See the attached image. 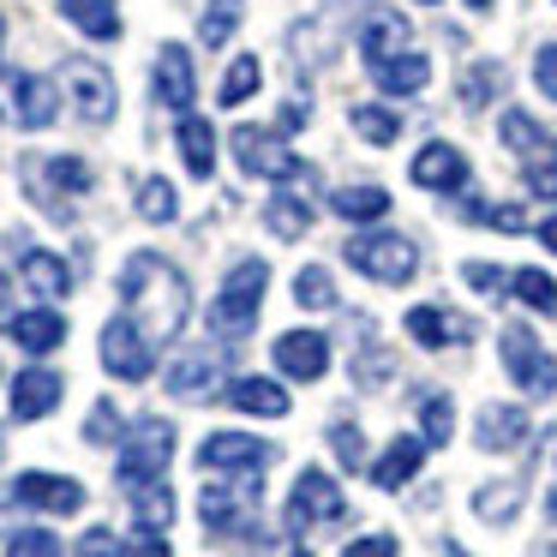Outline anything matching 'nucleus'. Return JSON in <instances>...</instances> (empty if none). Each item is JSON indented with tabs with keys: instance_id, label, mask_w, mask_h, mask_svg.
I'll use <instances>...</instances> for the list:
<instances>
[{
	"instance_id": "412c9836",
	"label": "nucleus",
	"mask_w": 557,
	"mask_h": 557,
	"mask_svg": "<svg viewBox=\"0 0 557 557\" xmlns=\"http://www.w3.org/2000/svg\"><path fill=\"white\" fill-rule=\"evenodd\" d=\"M408 336L420 342V348H456V342L473 336V324H468V318L437 312V306H413V312H408Z\"/></svg>"
},
{
	"instance_id": "c9c22d12",
	"label": "nucleus",
	"mask_w": 557,
	"mask_h": 557,
	"mask_svg": "<svg viewBox=\"0 0 557 557\" xmlns=\"http://www.w3.org/2000/svg\"><path fill=\"white\" fill-rule=\"evenodd\" d=\"M294 300H300L306 312H330V306H336V282H330V270L306 264L300 276H294Z\"/></svg>"
},
{
	"instance_id": "cd10ccee",
	"label": "nucleus",
	"mask_w": 557,
	"mask_h": 557,
	"mask_svg": "<svg viewBox=\"0 0 557 557\" xmlns=\"http://www.w3.org/2000/svg\"><path fill=\"white\" fill-rule=\"evenodd\" d=\"M181 157H186V174H198V181H210V169H216V133H210V121H198V114H181Z\"/></svg>"
},
{
	"instance_id": "9b49d317",
	"label": "nucleus",
	"mask_w": 557,
	"mask_h": 557,
	"mask_svg": "<svg viewBox=\"0 0 557 557\" xmlns=\"http://www.w3.org/2000/svg\"><path fill=\"white\" fill-rule=\"evenodd\" d=\"M270 456H276V449H270L264 437H246V432H210L205 449H198V461H205L210 473H258Z\"/></svg>"
},
{
	"instance_id": "dca6fc26",
	"label": "nucleus",
	"mask_w": 557,
	"mask_h": 557,
	"mask_svg": "<svg viewBox=\"0 0 557 557\" xmlns=\"http://www.w3.org/2000/svg\"><path fill=\"white\" fill-rule=\"evenodd\" d=\"M61 372H49V366H30V372L13 377V420H49L54 408H61Z\"/></svg>"
},
{
	"instance_id": "6e6d98bb",
	"label": "nucleus",
	"mask_w": 557,
	"mask_h": 557,
	"mask_svg": "<svg viewBox=\"0 0 557 557\" xmlns=\"http://www.w3.org/2000/svg\"><path fill=\"white\" fill-rule=\"evenodd\" d=\"M7 306H13V282L0 276V318H7Z\"/></svg>"
},
{
	"instance_id": "f257e3e1",
	"label": "nucleus",
	"mask_w": 557,
	"mask_h": 557,
	"mask_svg": "<svg viewBox=\"0 0 557 557\" xmlns=\"http://www.w3.org/2000/svg\"><path fill=\"white\" fill-rule=\"evenodd\" d=\"M121 300H126V318H133L150 342L181 336V324H186V282H181V270H174L169 258H157V252L126 258Z\"/></svg>"
},
{
	"instance_id": "37998d69",
	"label": "nucleus",
	"mask_w": 557,
	"mask_h": 557,
	"mask_svg": "<svg viewBox=\"0 0 557 557\" xmlns=\"http://www.w3.org/2000/svg\"><path fill=\"white\" fill-rule=\"evenodd\" d=\"M330 444H336V461L348 473L366 468V444H360V432H354V425H330Z\"/></svg>"
},
{
	"instance_id": "8fccbe9b",
	"label": "nucleus",
	"mask_w": 557,
	"mask_h": 557,
	"mask_svg": "<svg viewBox=\"0 0 557 557\" xmlns=\"http://www.w3.org/2000/svg\"><path fill=\"white\" fill-rule=\"evenodd\" d=\"M461 282L480 288V294H497V288H504V270H497V264H461Z\"/></svg>"
},
{
	"instance_id": "c03bdc74",
	"label": "nucleus",
	"mask_w": 557,
	"mask_h": 557,
	"mask_svg": "<svg viewBox=\"0 0 557 557\" xmlns=\"http://www.w3.org/2000/svg\"><path fill=\"white\" fill-rule=\"evenodd\" d=\"M42 174H49V181L61 186V193H85V186H90V169H85L78 157H54Z\"/></svg>"
},
{
	"instance_id": "aec40b11",
	"label": "nucleus",
	"mask_w": 557,
	"mask_h": 557,
	"mask_svg": "<svg viewBox=\"0 0 557 557\" xmlns=\"http://www.w3.org/2000/svg\"><path fill=\"white\" fill-rule=\"evenodd\" d=\"M372 78H377V90H389V97H420V90L432 85V61L413 54V49H401V54H389L384 66H372Z\"/></svg>"
},
{
	"instance_id": "a211bd4d",
	"label": "nucleus",
	"mask_w": 557,
	"mask_h": 557,
	"mask_svg": "<svg viewBox=\"0 0 557 557\" xmlns=\"http://www.w3.org/2000/svg\"><path fill=\"white\" fill-rule=\"evenodd\" d=\"M7 336H13L25 354H54L66 342V318L49 312V306H37V312H13L7 318Z\"/></svg>"
},
{
	"instance_id": "f8f14e48",
	"label": "nucleus",
	"mask_w": 557,
	"mask_h": 557,
	"mask_svg": "<svg viewBox=\"0 0 557 557\" xmlns=\"http://www.w3.org/2000/svg\"><path fill=\"white\" fill-rule=\"evenodd\" d=\"M66 90H73V109L85 114L90 126L114 121V78L102 73L97 61H66Z\"/></svg>"
},
{
	"instance_id": "393cba45",
	"label": "nucleus",
	"mask_w": 557,
	"mask_h": 557,
	"mask_svg": "<svg viewBox=\"0 0 557 557\" xmlns=\"http://www.w3.org/2000/svg\"><path fill=\"white\" fill-rule=\"evenodd\" d=\"M54 109H61V97H54L49 78H37V73H18V78H13V114H18L25 126H49Z\"/></svg>"
},
{
	"instance_id": "6e6552de",
	"label": "nucleus",
	"mask_w": 557,
	"mask_h": 557,
	"mask_svg": "<svg viewBox=\"0 0 557 557\" xmlns=\"http://www.w3.org/2000/svg\"><path fill=\"white\" fill-rule=\"evenodd\" d=\"M324 521H342V485L330 473L306 468L288 492V528L306 533V528H324Z\"/></svg>"
},
{
	"instance_id": "3c124183",
	"label": "nucleus",
	"mask_w": 557,
	"mask_h": 557,
	"mask_svg": "<svg viewBox=\"0 0 557 557\" xmlns=\"http://www.w3.org/2000/svg\"><path fill=\"white\" fill-rule=\"evenodd\" d=\"M78 557H121V540H114L109 528H90L85 540H78Z\"/></svg>"
},
{
	"instance_id": "72a5a7b5",
	"label": "nucleus",
	"mask_w": 557,
	"mask_h": 557,
	"mask_svg": "<svg viewBox=\"0 0 557 557\" xmlns=\"http://www.w3.org/2000/svg\"><path fill=\"white\" fill-rule=\"evenodd\" d=\"M497 138H504L516 157H540L545 150V133H540V121L533 114H521V109H509L504 121H497Z\"/></svg>"
},
{
	"instance_id": "20e7f679",
	"label": "nucleus",
	"mask_w": 557,
	"mask_h": 557,
	"mask_svg": "<svg viewBox=\"0 0 557 557\" xmlns=\"http://www.w3.org/2000/svg\"><path fill=\"white\" fill-rule=\"evenodd\" d=\"M348 264L360 270V276L396 288V282H408L413 270H420V246H413L408 234H354V240H348Z\"/></svg>"
},
{
	"instance_id": "b1692460",
	"label": "nucleus",
	"mask_w": 557,
	"mask_h": 557,
	"mask_svg": "<svg viewBox=\"0 0 557 557\" xmlns=\"http://www.w3.org/2000/svg\"><path fill=\"white\" fill-rule=\"evenodd\" d=\"M228 401L240 413H264V420H282V413H288V389H282L276 377H234Z\"/></svg>"
},
{
	"instance_id": "c756f323",
	"label": "nucleus",
	"mask_w": 557,
	"mask_h": 557,
	"mask_svg": "<svg viewBox=\"0 0 557 557\" xmlns=\"http://www.w3.org/2000/svg\"><path fill=\"white\" fill-rule=\"evenodd\" d=\"M133 516H138V528H150V533H162L174 521V492L162 480H150V485H133Z\"/></svg>"
},
{
	"instance_id": "c85d7f7f",
	"label": "nucleus",
	"mask_w": 557,
	"mask_h": 557,
	"mask_svg": "<svg viewBox=\"0 0 557 557\" xmlns=\"http://www.w3.org/2000/svg\"><path fill=\"white\" fill-rule=\"evenodd\" d=\"M330 205H336V216H348V222H377V216H389V193H384V186H342Z\"/></svg>"
},
{
	"instance_id": "39448f33",
	"label": "nucleus",
	"mask_w": 557,
	"mask_h": 557,
	"mask_svg": "<svg viewBox=\"0 0 557 557\" xmlns=\"http://www.w3.org/2000/svg\"><path fill=\"white\" fill-rule=\"evenodd\" d=\"M102 366H109L114 377H126V384H145V377L157 372V342L121 312V318H109V330H102Z\"/></svg>"
},
{
	"instance_id": "ea45409f",
	"label": "nucleus",
	"mask_w": 557,
	"mask_h": 557,
	"mask_svg": "<svg viewBox=\"0 0 557 557\" xmlns=\"http://www.w3.org/2000/svg\"><path fill=\"white\" fill-rule=\"evenodd\" d=\"M7 557H61V540L49 528H18L7 540Z\"/></svg>"
},
{
	"instance_id": "4c0bfd02",
	"label": "nucleus",
	"mask_w": 557,
	"mask_h": 557,
	"mask_svg": "<svg viewBox=\"0 0 557 557\" xmlns=\"http://www.w3.org/2000/svg\"><path fill=\"white\" fill-rule=\"evenodd\" d=\"M234 25H240V0H210V7H205V25H198V37H205L210 49H222V42L234 37Z\"/></svg>"
},
{
	"instance_id": "7c9ffc66",
	"label": "nucleus",
	"mask_w": 557,
	"mask_h": 557,
	"mask_svg": "<svg viewBox=\"0 0 557 557\" xmlns=\"http://www.w3.org/2000/svg\"><path fill=\"white\" fill-rule=\"evenodd\" d=\"M264 222H270V234H282V240H300V234L312 228V205H306V198L276 193V198H270V210H264Z\"/></svg>"
},
{
	"instance_id": "f704fd0d",
	"label": "nucleus",
	"mask_w": 557,
	"mask_h": 557,
	"mask_svg": "<svg viewBox=\"0 0 557 557\" xmlns=\"http://www.w3.org/2000/svg\"><path fill=\"white\" fill-rule=\"evenodd\" d=\"M174 210H181V193H174L162 174L138 181V216H145V222H174Z\"/></svg>"
},
{
	"instance_id": "6ab92c4d",
	"label": "nucleus",
	"mask_w": 557,
	"mask_h": 557,
	"mask_svg": "<svg viewBox=\"0 0 557 557\" xmlns=\"http://www.w3.org/2000/svg\"><path fill=\"white\" fill-rule=\"evenodd\" d=\"M420 461H425V437H396V444L372 461V485L377 492H401V485L420 473Z\"/></svg>"
},
{
	"instance_id": "a19ab883",
	"label": "nucleus",
	"mask_w": 557,
	"mask_h": 557,
	"mask_svg": "<svg viewBox=\"0 0 557 557\" xmlns=\"http://www.w3.org/2000/svg\"><path fill=\"white\" fill-rule=\"evenodd\" d=\"M492 85H504V66L497 61L473 66V73L461 78V102H468V109H485V102H492Z\"/></svg>"
},
{
	"instance_id": "f3484780",
	"label": "nucleus",
	"mask_w": 557,
	"mask_h": 557,
	"mask_svg": "<svg viewBox=\"0 0 557 557\" xmlns=\"http://www.w3.org/2000/svg\"><path fill=\"white\" fill-rule=\"evenodd\" d=\"M157 97L169 102V109H193V97H198L193 54H186L181 42H162V54H157Z\"/></svg>"
},
{
	"instance_id": "864d4df0",
	"label": "nucleus",
	"mask_w": 557,
	"mask_h": 557,
	"mask_svg": "<svg viewBox=\"0 0 557 557\" xmlns=\"http://www.w3.org/2000/svg\"><path fill=\"white\" fill-rule=\"evenodd\" d=\"M480 222H492V228L516 234V228H521V222H528V216H521V205H485V216H480Z\"/></svg>"
},
{
	"instance_id": "58836bf2",
	"label": "nucleus",
	"mask_w": 557,
	"mask_h": 557,
	"mask_svg": "<svg viewBox=\"0 0 557 557\" xmlns=\"http://www.w3.org/2000/svg\"><path fill=\"white\" fill-rule=\"evenodd\" d=\"M516 509H521V492H516V485H485V492L473 497V516H480V521H509Z\"/></svg>"
},
{
	"instance_id": "a18cd8bd",
	"label": "nucleus",
	"mask_w": 557,
	"mask_h": 557,
	"mask_svg": "<svg viewBox=\"0 0 557 557\" xmlns=\"http://www.w3.org/2000/svg\"><path fill=\"white\" fill-rule=\"evenodd\" d=\"M528 193H540V198H557V157H528Z\"/></svg>"
},
{
	"instance_id": "9d476101",
	"label": "nucleus",
	"mask_w": 557,
	"mask_h": 557,
	"mask_svg": "<svg viewBox=\"0 0 557 557\" xmlns=\"http://www.w3.org/2000/svg\"><path fill=\"white\" fill-rule=\"evenodd\" d=\"M7 497L25 504V509H49V516H73V509H85V485L66 480V473H18Z\"/></svg>"
},
{
	"instance_id": "2f4dec72",
	"label": "nucleus",
	"mask_w": 557,
	"mask_h": 557,
	"mask_svg": "<svg viewBox=\"0 0 557 557\" xmlns=\"http://www.w3.org/2000/svg\"><path fill=\"white\" fill-rule=\"evenodd\" d=\"M509 294H516V300L521 306H533V312H545V318H552L557 312V282L552 276H545V270H516V276H509Z\"/></svg>"
},
{
	"instance_id": "79ce46f5",
	"label": "nucleus",
	"mask_w": 557,
	"mask_h": 557,
	"mask_svg": "<svg viewBox=\"0 0 557 557\" xmlns=\"http://www.w3.org/2000/svg\"><path fill=\"white\" fill-rule=\"evenodd\" d=\"M420 425H425V444H449V432H456V413H449V396H425Z\"/></svg>"
},
{
	"instance_id": "bf43d9fd",
	"label": "nucleus",
	"mask_w": 557,
	"mask_h": 557,
	"mask_svg": "<svg viewBox=\"0 0 557 557\" xmlns=\"http://www.w3.org/2000/svg\"><path fill=\"white\" fill-rule=\"evenodd\" d=\"M420 7H437V0H420Z\"/></svg>"
},
{
	"instance_id": "5701e85b",
	"label": "nucleus",
	"mask_w": 557,
	"mask_h": 557,
	"mask_svg": "<svg viewBox=\"0 0 557 557\" xmlns=\"http://www.w3.org/2000/svg\"><path fill=\"white\" fill-rule=\"evenodd\" d=\"M18 276H25L30 288L42 294V300H66V294H73V270H66V258L37 252V246H30L25 258H18Z\"/></svg>"
},
{
	"instance_id": "49530a36",
	"label": "nucleus",
	"mask_w": 557,
	"mask_h": 557,
	"mask_svg": "<svg viewBox=\"0 0 557 557\" xmlns=\"http://www.w3.org/2000/svg\"><path fill=\"white\" fill-rule=\"evenodd\" d=\"M533 85H540L545 97L557 102V42H545V49L533 54Z\"/></svg>"
},
{
	"instance_id": "0eeeda50",
	"label": "nucleus",
	"mask_w": 557,
	"mask_h": 557,
	"mask_svg": "<svg viewBox=\"0 0 557 557\" xmlns=\"http://www.w3.org/2000/svg\"><path fill=\"white\" fill-rule=\"evenodd\" d=\"M497 348H504L509 377H516V384L528 389V396H552V389H557V360L540 348V336H533L528 324H509Z\"/></svg>"
},
{
	"instance_id": "09e8293b",
	"label": "nucleus",
	"mask_w": 557,
	"mask_h": 557,
	"mask_svg": "<svg viewBox=\"0 0 557 557\" xmlns=\"http://www.w3.org/2000/svg\"><path fill=\"white\" fill-rule=\"evenodd\" d=\"M114 432H121V420H114V408H109V401H97V408H90V425H85V437H90V444H109Z\"/></svg>"
},
{
	"instance_id": "bb28decb",
	"label": "nucleus",
	"mask_w": 557,
	"mask_h": 557,
	"mask_svg": "<svg viewBox=\"0 0 557 557\" xmlns=\"http://www.w3.org/2000/svg\"><path fill=\"white\" fill-rule=\"evenodd\" d=\"M401 49H413V37H408V25H401L396 13H377L372 25L360 30V54H366V66H384L389 54H401Z\"/></svg>"
},
{
	"instance_id": "e433bc0d",
	"label": "nucleus",
	"mask_w": 557,
	"mask_h": 557,
	"mask_svg": "<svg viewBox=\"0 0 557 557\" xmlns=\"http://www.w3.org/2000/svg\"><path fill=\"white\" fill-rule=\"evenodd\" d=\"M354 133L366 138V145H396L401 138V121L389 109H372V102H360V109H354Z\"/></svg>"
},
{
	"instance_id": "5fc2aeb1",
	"label": "nucleus",
	"mask_w": 557,
	"mask_h": 557,
	"mask_svg": "<svg viewBox=\"0 0 557 557\" xmlns=\"http://www.w3.org/2000/svg\"><path fill=\"white\" fill-rule=\"evenodd\" d=\"M540 240H545V252H557V216L540 222Z\"/></svg>"
},
{
	"instance_id": "de8ad7c7",
	"label": "nucleus",
	"mask_w": 557,
	"mask_h": 557,
	"mask_svg": "<svg viewBox=\"0 0 557 557\" xmlns=\"http://www.w3.org/2000/svg\"><path fill=\"white\" fill-rule=\"evenodd\" d=\"M121 557H169V540H162V533H150V528H138L133 540L121 545Z\"/></svg>"
},
{
	"instance_id": "603ef678",
	"label": "nucleus",
	"mask_w": 557,
	"mask_h": 557,
	"mask_svg": "<svg viewBox=\"0 0 557 557\" xmlns=\"http://www.w3.org/2000/svg\"><path fill=\"white\" fill-rule=\"evenodd\" d=\"M342 557H396V540H389V533H366V540H354Z\"/></svg>"
},
{
	"instance_id": "052dcab7",
	"label": "nucleus",
	"mask_w": 557,
	"mask_h": 557,
	"mask_svg": "<svg viewBox=\"0 0 557 557\" xmlns=\"http://www.w3.org/2000/svg\"><path fill=\"white\" fill-rule=\"evenodd\" d=\"M294 557H312V552H294Z\"/></svg>"
},
{
	"instance_id": "4be33fe9",
	"label": "nucleus",
	"mask_w": 557,
	"mask_h": 557,
	"mask_svg": "<svg viewBox=\"0 0 557 557\" xmlns=\"http://www.w3.org/2000/svg\"><path fill=\"white\" fill-rule=\"evenodd\" d=\"M521 437H528V413H521V408H504V401L480 408V432H473V444H480V449L504 456V449L521 444Z\"/></svg>"
},
{
	"instance_id": "423d86ee",
	"label": "nucleus",
	"mask_w": 557,
	"mask_h": 557,
	"mask_svg": "<svg viewBox=\"0 0 557 557\" xmlns=\"http://www.w3.org/2000/svg\"><path fill=\"white\" fill-rule=\"evenodd\" d=\"M234 157H240V169L258 174V181H306V174H312L276 133H264V126H240V133H234Z\"/></svg>"
},
{
	"instance_id": "4d7b16f0",
	"label": "nucleus",
	"mask_w": 557,
	"mask_h": 557,
	"mask_svg": "<svg viewBox=\"0 0 557 557\" xmlns=\"http://www.w3.org/2000/svg\"><path fill=\"white\" fill-rule=\"evenodd\" d=\"M468 7H473V13H492V0H468Z\"/></svg>"
},
{
	"instance_id": "680f3d73",
	"label": "nucleus",
	"mask_w": 557,
	"mask_h": 557,
	"mask_svg": "<svg viewBox=\"0 0 557 557\" xmlns=\"http://www.w3.org/2000/svg\"><path fill=\"white\" fill-rule=\"evenodd\" d=\"M0 37H7V25H0Z\"/></svg>"
},
{
	"instance_id": "2eb2a0df",
	"label": "nucleus",
	"mask_w": 557,
	"mask_h": 557,
	"mask_svg": "<svg viewBox=\"0 0 557 557\" xmlns=\"http://www.w3.org/2000/svg\"><path fill=\"white\" fill-rule=\"evenodd\" d=\"M413 186H425V193H456L461 181H468V157H461L449 138H432V145L413 157Z\"/></svg>"
},
{
	"instance_id": "4468645a",
	"label": "nucleus",
	"mask_w": 557,
	"mask_h": 557,
	"mask_svg": "<svg viewBox=\"0 0 557 557\" xmlns=\"http://www.w3.org/2000/svg\"><path fill=\"white\" fill-rule=\"evenodd\" d=\"M169 396H181V401H205V396H216V384H222V354L216 348H193V354H181V360L169 366Z\"/></svg>"
},
{
	"instance_id": "a878e982",
	"label": "nucleus",
	"mask_w": 557,
	"mask_h": 557,
	"mask_svg": "<svg viewBox=\"0 0 557 557\" xmlns=\"http://www.w3.org/2000/svg\"><path fill=\"white\" fill-rule=\"evenodd\" d=\"M61 18L78 25L90 42H114L121 37V13H114V0H61Z\"/></svg>"
},
{
	"instance_id": "1a4fd4ad",
	"label": "nucleus",
	"mask_w": 557,
	"mask_h": 557,
	"mask_svg": "<svg viewBox=\"0 0 557 557\" xmlns=\"http://www.w3.org/2000/svg\"><path fill=\"white\" fill-rule=\"evenodd\" d=\"M252 497H258V473H240V485H205L198 509H205L210 533H246L252 521Z\"/></svg>"
},
{
	"instance_id": "ddd939ff",
	"label": "nucleus",
	"mask_w": 557,
	"mask_h": 557,
	"mask_svg": "<svg viewBox=\"0 0 557 557\" xmlns=\"http://www.w3.org/2000/svg\"><path fill=\"white\" fill-rule=\"evenodd\" d=\"M276 372L282 377H300V384H318L330 372V342L318 330H288L276 336Z\"/></svg>"
},
{
	"instance_id": "7ed1b4c3",
	"label": "nucleus",
	"mask_w": 557,
	"mask_h": 557,
	"mask_svg": "<svg viewBox=\"0 0 557 557\" xmlns=\"http://www.w3.org/2000/svg\"><path fill=\"white\" fill-rule=\"evenodd\" d=\"M174 461V425L169 420H138L133 432L121 437V485L133 492V485H150V480H162V468Z\"/></svg>"
},
{
	"instance_id": "f03ea898",
	"label": "nucleus",
	"mask_w": 557,
	"mask_h": 557,
	"mask_svg": "<svg viewBox=\"0 0 557 557\" xmlns=\"http://www.w3.org/2000/svg\"><path fill=\"white\" fill-rule=\"evenodd\" d=\"M264 288H270V264H264V258H240V264L228 270V282L216 288V300H210V330L228 336V342L246 336V330L258 324Z\"/></svg>"
},
{
	"instance_id": "473e14b6",
	"label": "nucleus",
	"mask_w": 557,
	"mask_h": 557,
	"mask_svg": "<svg viewBox=\"0 0 557 557\" xmlns=\"http://www.w3.org/2000/svg\"><path fill=\"white\" fill-rule=\"evenodd\" d=\"M258 78H264V66H258V54H240V61L228 66V73H222V109H240L246 97H258Z\"/></svg>"
},
{
	"instance_id": "13d9d810",
	"label": "nucleus",
	"mask_w": 557,
	"mask_h": 557,
	"mask_svg": "<svg viewBox=\"0 0 557 557\" xmlns=\"http://www.w3.org/2000/svg\"><path fill=\"white\" fill-rule=\"evenodd\" d=\"M449 557H468V552H456V545H449Z\"/></svg>"
}]
</instances>
